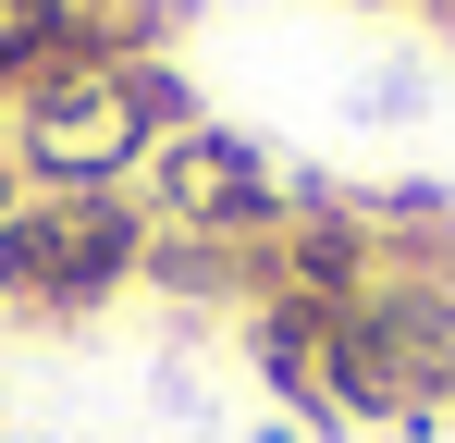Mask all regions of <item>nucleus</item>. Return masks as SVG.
Returning <instances> with one entry per match:
<instances>
[{"mask_svg": "<svg viewBox=\"0 0 455 443\" xmlns=\"http://www.w3.org/2000/svg\"><path fill=\"white\" fill-rule=\"evenodd\" d=\"M12 197H25V173H12V148H0V210H12Z\"/></svg>", "mask_w": 455, "mask_h": 443, "instance_id": "5", "label": "nucleus"}, {"mask_svg": "<svg viewBox=\"0 0 455 443\" xmlns=\"http://www.w3.org/2000/svg\"><path fill=\"white\" fill-rule=\"evenodd\" d=\"M148 222L160 234H210V246H259V234H283L296 210V173L271 160L259 136H234V124H185V136L148 160Z\"/></svg>", "mask_w": 455, "mask_h": 443, "instance_id": "3", "label": "nucleus"}, {"mask_svg": "<svg viewBox=\"0 0 455 443\" xmlns=\"http://www.w3.org/2000/svg\"><path fill=\"white\" fill-rule=\"evenodd\" d=\"M148 197L136 185H86V197H12L0 210V308L25 320H86L111 295L148 284Z\"/></svg>", "mask_w": 455, "mask_h": 443, "instance_id": "2", "label": "nucleus"}, {"mask_svg": "<svg viewBox=\"0 0 455 443\" xmlns=\"http://www.w3.org/2000/svg\"><path fill=\"white\" fill-rule=\"evenodd\" d=\"M172 25H185V0H62L75 62H172Z\"/></svg>", "mask_w": 455, "mask_h": 443, "instance_id": "4", "label": "nucleus"}, {"mask_svg": "<svg viewBox=\"0 0 455 443\" xmlns=\"http://www.w3.org/2000/svg\"><path fill=\"white\" fill-rule=\"evenodd\" d=\"M197 124V86L172 62H62L50 86L12 99V173L25 197H86V185H148V160Z\"/></svg>", "mask_w": 455, "mask_h": 443, "instance_id": "1", "label": "nucleus"}, {"mask_svg": "<svg viewBox=\"0 0 455 443\" xmlns=\"http://www.w3.org/2000/svg\"><path fill=\"white\" fill-rule=\"evenodd\" d=\"M246 443H307V431H283V419H271V431H246Z\"/></svg>", "mask_w": 455, "mask_h": 443, "instance_id": "6", "label": "nucleus"}]
</instances>
